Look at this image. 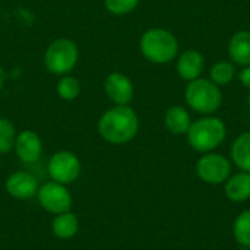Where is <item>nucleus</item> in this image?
I'll return each mask as SVG.
<instances>
[{
    "label": "nucleus",
    "instance_id": "22",
    "mask_svg": "<svg viewBox=\"0 0 250 250\" xmlns=\"http://www.w3.org/2000/svg\"><path fill=\"white\" fill-rule=\"evenodd\" d=\"M141 0H104L105 9L113 15H127L133 12Z\"/></svg>",
    "mask_w": 250,
    "mask_h": 250
},
{
    "label": "nucleus",
    "instance_id": "3",
    "mask_svg": "<svg viewBox=\"0 0 250 250\" xmlns=\"http://www.w3.org/2000/svg\"><path fill=\"white\" fill-rule=\"evenodd\" d=\"M142 56L154 64H167L179 56V41L173 32L164 28L145 31L139 41Z\"/></svg>",
    "mask_w": 250,
    "mask_h": 250
},
{
    "label": "nucleus",
    "instance_id": "6",
    "mask_svg": "<svg viewBox=\"0 0 250 250\" xmlns=\"http://www.w3.org/2000/svg\"><path fill=\"white\" fill-rule=\"evenodd\" d=\"M196 174L207 185H224L233 174V163L220 152H207L196 163Z\"/></svg>",
    "mask_w": 250,
    "mask_h": 250
},
{
    "label": "nucleus",
    "instance_id": "24",
    "mask_svg": "<svg viewBox=\"0 0 250 250\" xmlns=\"http://www.w3.org/2000/svg\"><path fill=\"white\" fill-rule=\"evenodd\" d=\"M4 72H3V69L0 67V86H1V83H3V81H4Z\"/></svg>",
    "mask_w": 250,
    "mask_h": 250
},
{
    "label": "nucleus",
    "instance_id": "21",
    "mask_svg": "<svg viewBox=\"0 0 250 250\" xmlns=\"http://www.w3.org/2000/svg\"><path fill=\"white\" fill-rule=\"evenodd\" d=\"M16 129L13 123L7 119H0V154H9L15 149Z\"/></svg>",
    "mask_w": 250,
    "mask_h": 250
},
{
    "label": "nucleus",
    "instance_id": "19",
    "mask_svg": "<svg viewBox=\"0 0 250 250\" xmlns=\"http://www.w3.org/2000/svg\"><path fill=\"white\" fill-rule=\"evenodd\" d=\"M233 237L240 248H250V209L242 211L233 223Z\"/></svg>",
    "mask_w": 250,
    "mask_h": 250
},
{
    "label": "nucleus",
    "instance_id": "4",
    "mask_svg": "<svg viewBox=\"0 0 250 250\" xmlns=\"http://www.w3.org/2000/svg\"><path fill=\"white\" fill-rule=\"evenodd\" d=\"M185 100L186 104L198 114L211 116L221 107L223 92L221 88L211 79L198 78L188 82L185 89Z\"/></svg>",
    "mask_w": 250,
    "mask_h": 250
},
{
    "label": "nucleus",
    "instance_id": "26",
    "mask_svg": "<svg viewBox=\"0 0 250 250\" xmlns=\"http://www.w3.org/2000/svg\"><path fill=\"white\" fill-rule=\"evenodd\" d=\"M239 250H250V248H240Z\"/></svg>",
    "mask_w": 250,
    "mask_h": 250
},
{
    "label": "nucleus",
    "instance_id": "14",
    "mask_svg": "<svg viewBox=\"0 0 250 250\" xmlns=\"http://www.w3.org/2000/svg\"><path fill=\"white\" fill-rule=\"evenodd\" d=\"M229 57L240 67L250 64V31L242 29L231 35L229 41Z\"/></svg>",
    "mask_w": 250,
    "mask_h": 250
},
{
    "label": "nucleus",
    "instance_id": "9",
    "mask_svg": "<svg viewBox=\"0 0 250 250\" xmlns=\"http://www.w3.org/2000/svg\"><path fill=\"white\" fill-rule=\"evenodd\" d=\"M104 91L116 105H129L133 100L135 86L129 76L122 72H113L104 81Z\"/></svg>",
    "mask_w": 250,
    "mask_h": 250
},
{
    "label": "nucleus",
    "instance_id": "8",
    "mask_svg": "<svg viewBox=\"0 0 250 250\" xmlns=\"http://www.w3.org/2000/svg\"><path fill=\"white\" fill-rule=\"evenodd\" d=\"M37 199L42 209L54 215L67 212L72 207V195L64 188V185H60L57 182L44 183L38 189Z\"/></svg>",
    "mask_w": 250,
    "mask_h": 250
},
{
    "label": "nucleus",
    "instance_id": "15",
    "mask_svg": "<svg viewBox=\"0 0 250 250\" xmlns=\"http://www.w3.org/2000/svg\"><path fill=\"white\" fill-rule=\"evenodd\" d=\"M164 125L173 135H186L192 125V117L185 107L171 105L164 114Z\"/></svg>",
    "mask_w": 250,
    "mask_h": 250
},
{
    "label": "nucleus",
    "instance_id": "11",
    "mask_svg": "<svg viewBox=\"0 0 250 250\" xmlns=\"http://www.w3.org/2000/svg\"><path fill=\"white\" fill-rule=\"evenodd\" d=\"M176 70L183 81H195L201 78L202 72L205 70V56L198 50H186L177 56Z\"/></svg>",
    "mask_w": 250,
    "mask_h": 250
},
{
    "label": "nucleus",
    "instance_id": "2",
    "mask_svg": "<svg viewBox=\"0 0 250 250\" xmlns=\"http://www.w3.org/2000/svg\"><path fill=\"white\" fill-rule=\"evenodd\" d=\"M189 146L201 154L212 152L227 138V126L226 123L215 116H204L195 122H192L188 133Z\"/></svg>",
    "mask_w": 250,
    "mask_h": 250
},
{
    "label": "nucleus",
    "instance_id": "18",
    "mask_svg": "<svg viewBox=\"0 0 250 250\" xmlns=\"http://www.w3.org/2000/svg\"><path fill=\"white\" fill-rule=\"evenodd\" d=\"M234 78H236V64L231 60H220L214 63L209 70V79L220 88L231 83Z\"/></svg>",
    "mask_w": 250,
    "mask_h": 250
},
{
    "label": "nucleus",
    "instance_id": "7",
    "mask_svg": "<svg viewBox=\"0 0 250 250\" xmlns=\"http://www.w3.org/2000/svg\"><path fill=\"white\" fill-rule=\"evenodd\" d=\"M47 170L53 182L69 185L78 180L82 171V166L76 154L70 151H59L50 158Z\"/></svg>",
    "mask_w": 250,
    "mask_h": 250
},
{
    "label": "nucleus",
    "instance_id": "20",
    "mask_svg": "<svg viewBox=\"0 0 250 250\" xmlns=\"http://www.w3.org/2000/svg\"><path fill=\"white\" fill-rule=\"evenodd\" d=\"M56 91H57V94H59L60 98H63L66 101H73L81 94V82L75 76L64 75L57 82Z\"/></svg>",
    "mask_w": 250,
    "mask_h": 250
},
{
    "label": "nucleus",
    "instance_id": "5",
    "mask_svg": "<svg viewBox=\"0 0 250 250\" xmlns=\"http://www.w3.org/2000/svg\"><path fill=\"white\" fill-rule=\"evenodd\" d=\"M79 50L78 45L67 38H59L53 41L44 54V64L48 72L54 75H67L78 63Z\"/></svg>",
    "mask_w": 250,
    "mask_h": 250
},
{
    "label": "nucleus",
    "instance_id": "1",
    "mask_svg": "<svg viewBox=\"0 0 250 250\" xmlns=\"http://www.w3.org/2000/svg\"><path fill=\"white\" fill-rule=\"evenodd\" d=\"M139 132V117L130 105H114L98 122L100 136L113 145L130 142Z\"/></svg>",
    "mask_w": 250,
    "mask_h": 250
},
{
    "label": "nucleus",
    "instance_id": "12",
    "mask_svg": "<svg viewBox=\"0 0 250 250\" xmlns=\"http://www.w3.org/2000/svg\"><path fill=\"white\" fill-rule=\"evenodd\" d=\"M15 151L22 163L32 164L40 160L42 154V142L40 136L32 130H23L16 136Z\"/></svg>",
    "mask_w": 250,
    "mask_h": 250
},
{
    "label": "nucleus",
    "instance_id": "23",
    "mask_svg": "<svg viewBox=\"0 0 250 250\" xmlns=\"http://www.w3.org/2000/svg\"><path fill=\"white\" fill-rule=\"evenodd\" d=\"M239 81L243 83V86H246L250 91V64L242 67V70L239 73Z\"/></svg>",
    "mask_w": 250,
    "mask_h": 250
},
{
    "label": "nucleus",
    "instance_id": "16",
    "mask_svg": "<svg viewBox=\"0 0 250 250\" xmlns=\"http://www.w3.org/2000/svg\"><path fill=\"white\" fill-rule=\"evenodd\" d=\"M231 163L240 170L250 173V130L239 135L230 149Z\"/></svg>",
    "mask_w": 250,
    "mask_h": 250
},
{
    "label": "nucleus",
    "instance_id": "10",
    "mask_svg": "<svg viewBox=\"0 0 250 250\" xmlns=\"http://www.w3.org/2000/svg\"><path fill=\"white\" fill-rule=\"evenodd\" d=\"M38 180L34 174L28 171H16L10 174L6 180V190L12 198L26 201L38 193Z\"/></svg>",
    "mask_w": 250,
    "mask_h": 250
},
{
    "label": "nucleus",
    "instance_id": "17",
    "mask_svg": "<svg viewBox=\"0 0 250 250\" xmlns=\"http://www.w3.org/2000/svg\"><path fill=\"white\" fill-rule=\"evenodd\" d=\"M51 230H53V234L57 239H62V240L72 239L78 233V230H79V220L70 211L59 214L53 220Z\"/></svg>",
    "mask_w": 250,
    "mask_h": 250
},
{
    "label": "nucleus",
    "instance_id": "13",
    "mask_svg": "<svg viewBox=\"0 0 250 250\" xmlns=\"http://www.w3.org/2000/svg\"><path fill=\"white\" fill-rule=\"evenodd\" d=\"M224 195L234 204H242L250 199V173L239 171L231 174L224 183Z\"/></svg>",
    "mask_w": 250,
    "mask_h": 250
},
{
    "label": "nucleus",
    "instance_id": "25",
    "mask_svg": "<svg viewBox=\"0 0 250 250\" xmlns=\"http://www.w3.org/2000/svg\"><path fill=\"white\" fill-rule=\"evenodd\" d=\"M248 105H249V107H250V94H249V95H248Z\"/></svg>",
    "mask_w": 250,
    "mask_h": 250
}]
</instances>
